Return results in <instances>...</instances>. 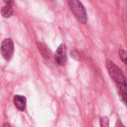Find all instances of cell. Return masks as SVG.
<instances>
[{"instance_id": "6da1fadb", "label": "cell", "mask_w": 127, "mask_h": 127, "mask_svg": "<svg viewBox=\"0 0 127 127\" xmlns=\"http://www.w3.org/2000/svg\"><path fill=\"white\" fill-rule=\"evenodd\" d=\"M68 4L71 12L79 22L82 24H86L88 20L87 13L85 7L80 0H69Z\"/></svg>"}, {"instance_id": "7a4b0ae2", "label": "cell", "mask_w": 127, "mask_h": 127, "mask_svg": "<svg viewBox=\"0 0 127 127\" xmlns=\"http://www.w3.org/2000/svg\"><path fill=\"white\" fill-rule=\"evenodd\" d=\"M106 66H107V69H108L109 75L117 83V84L127 83L126 77H124L123 72L118 68V65H116L111 60H107L106 61Z\"/></svg>"}, {"instance_id": "3957f363", "label": "cell", "mask_w": 127, "mask_h": 127, "mask_svg": "<svg viewBox=\"0 0 127 127\" xmlns=\"http://www.w3.org/2000/svg\"><path fill=\"white\" fill-rule=\"evenodd\" d=\"M14 44L11 39H5L1 45V54L6 61H9L13 54Z\"/></svg>"}, {"instance_id": "277c9868", "label": "cell", "mask_w": 127, "mask_h": 127, "mask_svg": "<svg viewBox=\"0 0 127 127\" xmlns=\"http://www.w3.org/2000/svg\"><path fill=\"white\" fill-rule=\"evenodd\" d=\"M54 58L56 63L60 65H63L67 62V51L66 46L64 43H62L57 49Z\"/></svg>"}, {"instance_id": "5b68a950", "label": "cell", "mask_w": 127, "mask_h": 127, "mask_svg": "<svg viewBox=\"0 0 127 127\" xmlns=\"http://www.w3.org/2000/svg\"><path fill=\"white\" fill-rule=\"evenodd\" d=\"M13 103L17 109L19 111H24L26 108V98L22 95H16L13 98Z\"/></svg>"}, {"instance_id": "8992f818", "label": "cell", "mask_w": 127, "mask_h": 127, "mask_svg": "<svg viewBox=\"0 0 127 127\" xmlns=\"http://www.w3.org/2000/svg\"><path fill=\"white\" fill-rule=\"evenodd\" d=\"M1 14L4 18H10L13 14V5L6 4L5 6L2 7L1 9Z\"/></svg>"}, {"instance_id": "52a82bcc", "label": "cell", "mask_w": 127, "mask_h": 127, "mask_svg": "<svg viewBox=\"0 0 127 127\" xmlns=\"http://www.w3.org/2000/svg\"><path fill=\"white\" fill-rule=\"evenodd\" d=\"M118 91L122 97V100L124 103L126 104L127 103V83L118 84Z\"/></svg>"}, {"instance_id": "ba28073f", "label": "cell", "mask_w": 127, "mask_h": 127, "mask_svg": "<svg viewBox=\"0 0 127 127\" xmlns=\"http://www.w3.org/2000/svg\"><path fill=\"white\" fill-rule=\"evenodd\" d=\"M119 55L121 59L122 60V61L127 64V51L124 49H120L119 51Z\"/></svg>"}, {"instance_id": "9c48e42d", "label": "cell", "mask_w": 127, "mask_h": 127, "mask_svg": "<svg viewBox=\"0 0 127 127\" xmlns=\"http://www.w3.org/2000/svg\"><path fill=\"white\" fill-rule=\"evenodd\" d=\"M100 126L103 127H109V119L106 117H103L100 118Z\"/></svg>"}, {"instance_id": "30bf717a", "label": "cell", "mask_w": 127, "mask_h": 127, "mask_svg": "<svg viewBox=\"0 0 127 127\" xmlns=\"http://www.w3.org/2000/svg\"><path fill=\"white\" fill-rule=\"evenodd\" d=\"M4 2H5L6 4H10V5H13V0H3Z\"/></svg>"}]
</instances>
